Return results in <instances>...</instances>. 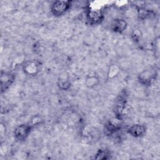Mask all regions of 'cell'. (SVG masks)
Wrapping results in <instances>:
<instances>
[{
  "label": "cell",
  "mask_w": 160,
  "mask_h": 160,
  "mask_svg": "<svg viewBox=\"0 0 160 160\" xmlns=\"http://www.w3.org/2000/svg\"><path fill=\"white\" fill-rule=\"evenodd\" d=\"M146 132L145 126L139 124H133L127 129V132L134 138L142 137Z\"/></svg>",
  "instance_id": "obj_7"
},
{
  "label": "cell",
  "mask_w": 160,
  "mask_h": 160,
  "mask_svg": "<svg viewBox=\"0 0 160 160\" xmlns=\"http://www.w3.org/2000/svg\"><path fill=\"white\" fill-rule=\"evenodd\" d=\"M138 16L139 18L142 19L151 18L156 16V14L153 11L149 9L145 8L144 6H142L138 7Z\"/></svg>",
  "instance_id": "obj_11"
},
{
  "label": "cell",
  "mask_w": 160,
  "mask_h": 160,
  "mask_svg": "<svg viewBox=\"0 0 160 160\" xmlns=\"http://www.w3.org/2000/svg\"><path fill=\"white\" fill-rule=\"evenodd\" d=\"M126 99L124 96L122 95H120L118 98V101H116V104L115 106V111L117 115H121L123 112V111L126 108Z\"/></svg>",
  "instance_id": "obj_12"
},
{
  "label": "cell",
  "mask_w": 160,
  "mask_h": 160,
  "mask_svg": "<svg viewBox=\"0 0 160 160\" xmlns=\"http://www.w3.org/2000/svg\"><path fill=\"white\" fill-rule=\"evenodd\" d=\"M120 128V124L113 121H108L104 124V129L108 134H112L119 131Z\"/></svg>",
  "instance_id": "obj_10"
},
{
  "label": "cell",
  "mask_w": 160,
  "mask_h": 160,
  "mask_svg": "<svg viewBox=\"0 0 160 160\" xmlns=\"http://www.w3.org/2000/svg\"><path fill=\"white\" fill-rule=\"evenodd\" d=\"M158 76L156 69L149 68L141 71L138 76V79L143 86H151Z\"/></svg>",
  "instance_id": "obj_1"
},
{
  "label": "cell",
  "mask_w": 160,
  "mask_h": 160,
  "mask_svg": "<svg viewBox=\"0 0 160 160\" xmlns=\"http://www.w3.org/2000/svg\"><path fill=\"white\" fill-rule=\"evenodd\" d=\"M104 18L102 11L99 8H89L86 11V19L91 25L101 24Z\"/></svg>",
  "instance_id": "obj_2"
},
{
  "label": "cell",
  "mask_w": 160,
  "mask_h": 160,
  "mask_svg": "<svg viewBox=\"0 0 160 160\" xmlns=\"http://www.w3.org/2000/svg\"><path fill=\"white\" fill-rule=\"evenodd\" d=\"M71 84L69 74L66 72H62L59 74L58 79V86L60 89L68 90L71 87Z\"/></svg>",
  "instance_id": "obj_9"
},
{
  "label": "cell",
  "mask_w": 160,
  "mask_h": 160,
  "mask_svg": "<svg viewBox=\"0 0 160 160\" xmlns=\"http://www.w3.org/2000/svg\"><path fill=\"white\" fill-rule=\"evenodd\" d=\"M71 6L69 1H56L51 6V11L54 16H61L69 10Z\"/></svg>",
  "instance_id": "obj_3"
},
{
  "label": "cell",
  "mask_w": 160,
  "mask_h": 160,
  "mask_svg": "<svg viewBox=\"0 0 160 160\" xmlns=\"http://www.w3.org/2000/svg\"><path fill=\"white\" fill-rule=\"evenodd\" d=\"M22 69L29 76H36L40 71V64L36 61H29L23 64Z\"/></svg>",
  "instance_id": "obj_6"
},
{
  "label": "cell",
  "mask_w": 160,
  "mask_h": 160,
  "mask_svg": "<svg viewBox=\"0 0 160 160\" xmlns=\"http://www.w3.org/2000/svg\"><path fill=\"white\" fill-rule=\"evenodd\" d=\"M142 37L141 31L139 29H134L131 32V38L135 42H139Z\"/></svg>",
  "instance_id": "obj_15"
},
{
  "label": "cell",
  "mask_w": 160,
  "mask_h": 160,
  "mask_svg": "<svg viewBox=\"0 0 160 160\" xmlns=\"http://www.w3.org/2000/svg\"><path fill=\"white\" fill-rule=\"evenodd\" d=\"M15 79L13 74L9 72L1 71V93L7 90L12 84Z\"/></svg>",
  "instance_id": "obj_5"
},
{
  "label": "cell",
  "mask_w": 160,
  "mask_h": 160,
  "mask_svg": "<svg viewBox=\"0 0 160 160\" xmlns=\"http://www.w3.org/2000/svg\"><path fill=\"white\" fill-rule=\"evenodd\" d=\"M31 129L32 126L30 124H21L17 126L14 130V138L20 142L24 141L30 134Z\"/></svg>",
  "instance_id": "obj_4"
},
{
  "label": "cell",
  "mask_w": 160,
  "mask_h": 160,
  "mask_svg": "<svg viewBox=\"0 0 160 160\" xmlns=\"http://www.w3.org/2000/svg\"><path fill=\"white\" fill-rule=\"evenodd\" d=\"M128 27V23L126 20L121 18H116L112 21L110 28L112 31L116 33H121L124 31Z\"/></svg>",
  "instance_id": "obj_8"
},
{
  "label": "cell",
  "mask_w": 160,
  "mask_h": 160,
  "mask_svg": "<svg viewBox=\"0 0 160 160\" xmlns=\"http://www.w3.org/2000/svg\"><path fill=\"white\" fill-rule=\"evenodd\" d=\"M100 82L99 78L95 74L88 75L85 79V85L88 88H93L97 86Z\"/></svg>",
  "instance_id": "obj_13"
},
{
  "label": "cell",
  "mask_w": 160,
  "mask_h": 160,
  "mask_svg": "<svg viewBox=\"0 0 160 160\" xmlns=\"http://www.w3.org/2000/svg\"><path fill=\"white\" fill-rule=\"evenodd\" d=\"M109 153L108 150H106V149H99L98 151V152L96 153L94 156V159H98V160L107 159L109 158Z\"/></svg>",
  "instance_id": "obj_14"
},
{
  "label": "cell",
  "mask_w": 160,
  "mask_h": 160,
  "mask_svg": "<svg viewBox=\"0 0 160 160\" xmlns=\"http://www.w3.org/2000/svg\"><path fill=\"white\" fill-rule=\"evenodd\" d=\"M119 69L117 66H112L111 68L109 69V71L108 73V77L109 78H113L114 77L118 72Z\"/></svg>",
  "instance_id": "obj_16"
}]
</instances>
